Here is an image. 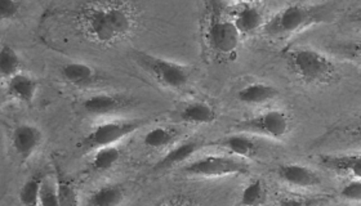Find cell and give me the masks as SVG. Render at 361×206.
Segmentation results:
<instances>
[{"instance_id":"obj_21","label":"cell","mask_w":361,"mask_h":206,"mask_svg":"<svg viewBox=\"0 0 361 206\" xmlns=\"http://www.w3.org/2000/svg\"><path fill=\"white\" fill-rule=\"evenodd\" d=\"M180 131L172 127H155L149 130L143 137V145L152 150H161L174 145Z\"/></svg>"},{"instance_id":"obj_3","label":"cell","mask_w":361,"mask_h":206,"mask_svg":"<svg viewBox=\"0 0 361 206\" xmlns=\"http://www.w3.org/2000/svg\"><path fill=\"white\" fill-rule=\"evenodd\" d=\"M228 4L222 1L205 3L204 40L212 53L219 58H228L236 53L240 44V32L231 17L226 15Z\"/></svg>"},{"instance_id":"obj_20","label":"cell","mask_w":361,"mask_h":206,"mask_svg":"<svg viewBox=\"0 0 361 206\" xmlns=\"http://www.w3.org/2000/svg\"><path fill=\"white\" fill-rule=\"evenodd\" d=\"M126 200V190L121 184H105L90 196V206H121Z\"/></svg>"},{"instance_id":"obj_2","label":"cell","mask_w":361,"mask_h":206,"mask_svg":"<svg viewBox=\"0 0 361 206\" xmlns=\"http://www.w3.org/2000/svg\"><path fill=\"white\" fill-rule=\"evenodd\" d=\"M334 12L331 3H293L270 17L262 32L270 38H288L312 26L331 22Z\"/></svg>"},{"instance_id":"obj_31","label":"cell","mask_w":361,"mask_h":206,"mask_svg":"<svg viewBox=\"0 0 361 206\" xmlns=\"http://www.w3.org/2000/svg\"><path fill=\"white\" fill-rule=\"evenodd\" d=\"M155 206H197L195 204L194 200L186 198L183 195H176L172 198H168V199L161 200L160 202H158Z\"/></svg>"},{"instance_id":"obj_24","label":"cell","mask_w":361,"mask_h":206,"mask_svg":"<svg viewBox=\"0 0 361 206\" xmlns=\"http://www.w3.org/2000/svg\"><path fill=\"white\" fill-rule=\"evenodd\" d=\"M44 176L34 174L25 181L18 192V199L23 206H40V192Z\"/></svg>"},{"instance_id":"obj_1","label":"cell","mask_w":361,"mask_h":206,"mask_svg":"<svg viewBox=\"0 0 361 206\" xmlns=\"http://www.w3.org/2000/svg\"><path fill=\"white\" fill-rule=\"evenodd\" d=\"M140 9L128 1H87L75 12V23L84 38L99 46L121 44L135 32Z\"/></svg>"},{"instance_id":"obj_9","label":"cell","mask_w":361,"mask_h":206,"mask_svg":"<svg viewBox=\"0 0 361 206\" xmlns=\"http://www.w3.org/2000/svg\"><path fill=\"white\" fill-rule=\"evenodd\" d=\"M43 142V133L37 125L23 122L12 131V148L20 161L26 162L38 151Z\"/></svg>"},{"instance_id":"obj_28","label":"cell","mask_w":361,"mask_h":206,"mask_svg":"<svg viewBox=\"0 0 361 206\" xmlns=\"http://www.w3.org/2000/svg\"><path fill=\"white\" fill-rule=\"evenodd\" d=\"M326 201L324 198H303V196H286L276 206H320Z\"/></svg>"},{"instance_id":"obj_34","label":"cell","mask_w":361,"mask_h":206,"mask_svg":"<svg viewBox=\"0 0 361 206\" xmlns=\"http://www.w3.org/2000/svg\"><path fill=\"white\" fill-rule=\"evenodd\" d=\"M348 20H350V22L361 25V8L355 11L354 13L348 17Z\"/></svg>"},{"instance_id":"obj_27","label":"cell","mask_w":361,"mask_h":206,"mask_svg":"<svg viewBox=\"0 0 361 206\" xmlns=\"http://www.w3.org/2000/svg\"><path fill=\"white\" fill-rule=\"evenodd\" d=\"M40 206H61L56 178L44 176L40 192Z\"/></svg>"},{"instance_id":"obj_17","label":"cell","mask_w":361,"mask_h":206,"mask_svg":"<svg viewBox=\"0 0 361 206\" xmlns=\"http://www.w3.org/2000/svg\"><path fill=\"white\" fill-rule=\"evenodd\" d=\"M61 75L74 86H87L97 80V71L85 62H68L62 66Z\"/></svg>"},{"instance_id":"obj_23","label":"cell","mask_w":361,"mask_h":206,"mask_svg":"<svg viewBox=\"0 0 361 206\" xmlns=\"http://www.w3.org/2000/svg\"><path fill=\"white\" fill-rule=\"evenodd\" d=\"M121 150L116 146H107L96 150L90 161V167L96 172H107L121 160Z\"/></svg>"},{"instance_id":"obj_30","label":"cell","mask_w":361,"mask_h":206,"mask_svg":"<svg viewBox=\"0 0 361 206\" xmlns=\"http://www.w3.org/2000/svg\"><path fill=\"white\" fill-rule=\"evenodd\" d=\"M341 196L351 202H361V178H355L341 190Z\"/></svg>"},{"instance_id":"obj_25","label":"cell","mask_w":361,"mask_h":206,"mask_svg":"<svg viewBox=\"0 0 361 206\" xmlns=\"http://www.w3.org/2000/svg\"><path fill=\"white\" fill-rule=\"evenodd\" d=\"M267 199V190L264 181L256 178L252 179L241 191V206H264Z\"/></svg>"},{"instance_id":"obj_22","label":"cell","mask_w":361,"mask_h":206,"mask_svg":"<svg viewBox=\"0 0 361 206\" xmlns=\"http://www.w3.org/2000/svg\"><path fill=\"white\" fill-rule=\"evenodd\" d=\"M23 60L13 46L3 44L0 49V72L4 79H11L23 72Z\"/></svg>"},{"instance_id":"obj_18","label":"cell","mask_w":361,"mask_h":206,"mask_svg":"<svg viewBox=\"0 0 361 206\" xmlns=\"http://www.w3.org/2000/svg\"><path fill=\"white\" fill-rule=\"evenodd\" d=\"M219 145L233 156L240 159H250L258 153V146L255 139L244 133H235L231 136H227L219 142Z\"/></svg>"},{"instance_id":"obj_4","label":"cell","mask_w":361,"mask_h":206,"mask_svg":"<svg viewBox=\"0 0 361 206\" xmlns=\"http://www.w3.org/2000/svg\"><path fill=\"white\" fill-rule=\"evenodd\" d=\"M288 69L303 84L328 85L337 82L338 67L326 54L310 46H295L286 53Z\"/></svg>"},{"instance_id":"obj_5","label":"cell","mask_w":361,"mask_h":206,"mask_svg":"<svg viewBox=\"0 0 361 206\" xmlns=\"http://www.w3.org/2000/svg\"><path fill=\"white\" fill-rule=\"evenodd\" d=\"M132 57L140 69L166 89L180 91L190 83L192 77L191 67L180 62L166 60L143 51H133Z\"/></svg>"},{"instance_id":"obj_13","label":"cell","mask_w":361,"mask_h":206,"mask_svg":"<svg viewBox=\"0 0 361 206\" xmlns=\"http://www.w3.org/2000/svg\"><path fill=\"white\" fill-rule=\"evenodd\" d=\"M319 161L324 168L331 170L334 173L361 178V153H338V155L325 153L320 156Z\"/></svg>"},{"instance_id":"obj_14","label":"cell","mask_w":361,"mask_h":206,"mask_svg":"<svg viewBox=\"0 0 361 206\" xmlns=\"http://www.w3.org/2000/svg\"><path fill=\"white\" fill-rule=\"evenodd\" d=\"M38 91V80L29 74L20 72L8 80V96L21 103H26V105L31 103L35 100Z\"/></svg>"},{"instance_id":"obj_33","label":"cell","mask_w":361,"mask_h":206,"mask_svg":"<svg viewBox=\"0 0 361 206\" xmlns=\"http://www.w3.org/2000/svg\"><path fill=\"white\" fill-rule=\"evenodd\" d=\"M345 51H346L347 54L361 60V40H357V41H355L353 44H348V46H345Z\"/></svg>"},{"instance_id":"obj_10","label":"cell","mask_w":361,"mask_h":206,"mask_svg":"<svg viewBox=\"0 0 361 206\" xmlns=\"http://www.w3.org/2000/svg\"><path fill=\"white\" fill-rule=\"evenodd\" d=\"M231 20L240 35H252L258 30H264L267 22L264 11L253 3L238 4L231 12Z\"/></svg>"},{"instance_id":"obj_11","label":"cell","mask_w":361,"mask_h":206,"mask_svg":"<svg viewBox=\"0 0 361 206\" xmlns=\"http://www.w3.org/2000/svg\"><path fill=\"white\" fill-rule=\"evenodd\" d=\"M276 176L281 182L300 188H312L323 182L317 172L302 164H281L276 169Z\"/></svg>"},{"instance_id":"obj_7","label":"cell","mask_w":361,"mask_h":206,"mask_svg":"<svg viewBox=\"0 0 361 206\" xmlns=\"http://www.w3.org/2000/svg\"><path fill=\"white\" fill-rule=\"evenodd\" d=\"M292 128L290 116L281 110H267L235 124L238 133L264 136L271 139H283Z\"/></svg>"},{"instance_id":"obj_16","label":"cell","mask_w":361,"mask_h":206,"mask_svg":"<svg viewBox=\"0 0 361 206\" xmlns=\"http://www.w3.org/2000/svg\"><path fill=\"white\" fill-rule=\"evenodd\" d=\"M180 117L182 122L188 124L209 125L216 122L217 111L205 101H192L180 108Z\"/></svg>"},{"instance_id":"obj_29","label":"cell","mask_w":361,"mask_h":206,"mask_svg":"<svg viewBox=\"0 0 361 206\" xmlns=\"http://www.w3.org/2000/svg\"><path fill=\"white\" fill-rule=\"evenodd\" d=\"M23 3L16 0H1L0 1V18L3 21H12L20 15Z\"/></svg>"},{"instance_id":"obj_8","label":"cell","mask_w":361,"mask_h":206,"mask_svg":"<svg viewBox=\"0 0 361 206\" xmlns=\"http://www.w3.org/2000/svg\"><path fill=\"white\" fill-rule=\"evenodd\" d=\"M143 124L145 122L138 119L101 122L83 138L82 146L88 150H98L101 147L115 146L121 139L135 134V131L142 128Z\"/></svg>"},{"instance_id":"obj_15","label":"cell","mask_w":361,"mask_h":206,"mask_svg":"<svg viewBox=\"0 0 361 206\" xmlns=\"http://www.w3.org/2000/svg\"><path fill=\"white\" fill-rule=\"evenodd\" d=\"M203 146V142L200 139H188L185 142L177 143L173 146L168 153L158 161L155 165V169H171L176 165H180L183 162L192 157Z\"/></svg>"},{"instance_id":"obj_32","label":"cell","mask_w":361,"mask_h":206,"mask_svg":"<svg viewBox=\"0 0 361 206\" xmlns=\"http://www.w3.org/2000/svg\"><path fill=\"white\" fill-rule=\"evenodd\" d=\"M342 133H345L343 136H346V137L355 138V139L361 141V116L357 120L353 122V125H346L342 129Z\"/></svg>"},{"instance_id":"obj_6","label":"cell","mask_w":361,"mask_h":206,"mask_svg":"<svg viewBox=\"0 0 361 206\" xmlns=\"http://www.w3.org/2000/svg\"><path fill=\"white\" fill-rule=\"evenodd\" d=\"M182 172L188 176L219 178V176H245L250 172L249 164L236 156L208 155L188 162Z\"/></svg>"},{"instance_id":"obj_19","label":"cell","mask_w":361,"mask_h":206,"mask_svg":"<svg viewBox=\"0 0 361 206\" xmlns=\"http://www.w3.org/2000/svg\"><path fill=\"white\" fill-rule=\"evenodd\" d=\"M279 91L270 84L252 83L243 86L238 92V100L245 105H261L278 97Z\"/></svg>"},{"instance_id":"obj_26","label":"cell","mask_w":361,"mask_h":206,"mask_svg":"<svg viewBox=\"0 0 361 206\" xmlns=\"http://www.w3.org/2000/svg\"><path fill=\"white\" fill-rule=\"evenodd\" d=\"M61 206H80L76 186L71 179L59 174L56 176Z\"/></svg>"},{"instance_id":"obj_12","label":"cell","mask_w":361,"mask_h":206,"mask_svg":"<svg viewBox=\"0 0 361 206\" xmlns=\"http://www.w3.org/2000/svg\"><path fill=\"white\" fill-rule=\"evenodd\" d=\"M132 101L128 97L114 93H98L85 98L82 103L84 111L94 116L118 112L123 108L128 107Z\"/></svg>"}]
</instances>
